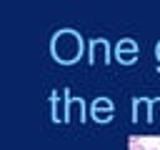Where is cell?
Returning <instances> with one entry per match:
<instances>
[{"instance_id":"ba28073f","label":"cell","mask_w":160,"mask_h":150,"mask_svg":"<svg viewBox=\"0 0 160 150\" xmlns=\"http://www.w3.org/2000/svg\"><path fill=\"white\" fill-rule=\"evenodd\" d=\"M130 150H145V145L138 142V140H132V142H130Z\"/></svg>"},{"instance_id":"7a4b0ae2","label":"cell","mask_w":160,"mask_h":150,"mask_svg":"<svg viewBox=\"0 0 160 150\" xmlns=\"http://www.w3.org/2000/svg\"><path fill=\"white\" fill-rule=\"evenodd\" d=\"M92 115H95V120L108 122V120L112 118V105H110V100H108V98H98V100L92 102Z\"/></svg>"},{"instance_id":"30bf717a","label":"cell","mask_w":160,"mask_h":150,"mask_svg":"<svg viewBox=\"0 0 160 150\" xmlns=\"http://www.w3.org/2000/svg\"><path fill=\"white\" fill-rule=\"evenodd\" d=\"M152 150H160V148H152Z\"/></svg>"},{"instance_id":"3957f363","label":"cell","mask_w":160,"mask_h":150,"mask_svg":"<svg viewBox=\"0 0 160 150\" xmlns=\"http://www.w3.org/2000/svg\"><path fill=\"white\" fill-rule=\"evenodd\" d=\"M135 55H138V45L132 40H120L118 42V58H120V62L130 65L135 60Z\"/></svg>"},{"instance_id":"277c9868","label":"cell","mask_w":160,"mask_h":150,"mask_svg":"<svg viewBox=\"0 0 160 150\" xmlns=\"http://www.w3.org/2000/svg\"><path fill=\"white\" fill-rule=\"evenodd\" d=\"M92 60L105 62L108 60V42L105 40H92Z\"/></svg>"},{"instance_id":"6da1fadb","label":"cell","mask_w":160,"mask_h":150,"mask_svg":"<svg viewBox=\"0 0 160 150\" xmlns=\"http://www.w3.org/2000/svg\"><path fill=\"white\" fill-rule=\"evenodd\" d=\"M82 52V40L75 30H60L52 38V55L60 62H72Z\"/></svg>"},{"instance_id":"5b68a950","label":"cell","mask_w":160,"mask_h":150,"mask_svg":"<svg viewBox=\"0 0 160 150\" xmlns=\"http://www.w3.org/2000/svg\"><path fill=\"white\" fill-rule=\"evenodd\" d=\"M150 110H148V100H135V120L138 122H150Z\"/></svg>"},{"instance_id":"8992f818","label":"cell","mask_w":160,"mask_h":150,"mask_svg":"<svg viewBox=\"0 0 160 150\" xmlns=\"http://www.w3.org/2000/svg\"><path fill=\"white\" fill-rule=\"evenodd\" d=\"M75 112H80V115H82V105H80V102H78V100H72V102H70V112H68V115H65V118H72V115H75Z\"/></svg>"},{"instance_id":"52a82bcc","label":"cell","mask_w":160,"mask_h":150,"mask_svg":"<svg viewBox=\"0 0 160 150\" xmlns=\"http://www.w3.org/2000/svg\"><path fill=\"white\" fill-rule=\"evenodd\" d=\"M158 115H160V100L152 102V115H150V120H158Z\"/></svg>"},{"instance_id":"9c48e42d","label":"cell","mask_w":160,"mask_h":150,"mask_svg":"<svg viewBox=\"0 0 160 150\" xmlns=\"http://www.w3.org/2000/svg\"><path fill=\"white\" fill-rule=\"evenodd\" d=\"M155 52H158V60H160V42H158V50H155Z\"/></svg>"}]
</instances>
